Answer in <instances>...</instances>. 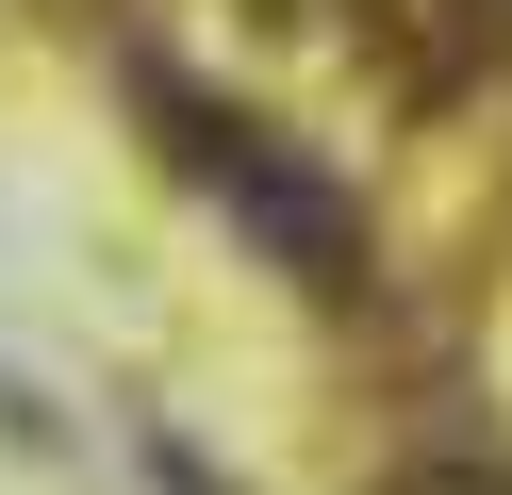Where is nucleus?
Listing matches in <instances>:
<instances>
[{"mask_svg":"<svg viewBox=\"0 0 512 495\" xmlns=\"http://www.w3.org/2000/svg\"><path fill=\"white\" fill-rule=\"evenodd\" d=\"M149 479H166V495H232V479H215L199 446H166V429H149Z\"/></svg>","mask_w":512,"mask_h":495,"instance_id":"2","label":"nucleus"},{"mask_svg":"<svg viewBox=\"0 0 512 495\" xmlns=\"http://www.w3.org/2000/svg\"><path fill=\"white\" fill-rule=\"evenodd\" d=\"M149 132H166V149L199 165V182L232 198V215L265 231V248L298 264L314 297H364V231L331 215V182H314V165H281V149H248V116H232V99H199V83H166V66H149Z\"/></svg>","mask_w":512,"mask_h":495,"instance_id":"1","label":"nucleus"}]
</instances>
